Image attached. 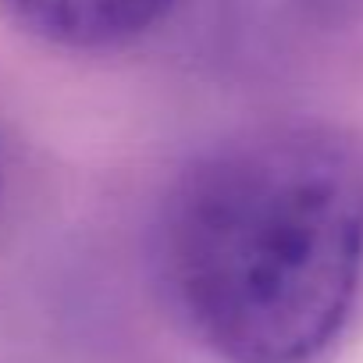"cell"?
I'll return each mask as SVG.
<instances>
[{"label":"cell","mask_w":363,"mask_h":363,"mask_svg":"<svg viewBox=\"0 0 363 363\" xmlns=\"http://www.w3.org/2000/svg\"><path fill=\"white\" fill-rule=\"evenodd\" d=\"M157 264L189 331L228 363H306L363 274V150L331 125H267L174 182Z\"/></svg>","instance_id":"obj_1"},{"label":"cell","mask_w":363,"mask_h":363,"mask_svg":"<svg viewBox=\"0 0 363 363\" xmlns=\"http://www.w3.org/2000/svg\"><path fill=\"white\" fill-rule=\"evenodd\" d=\"M36 40L65 50H114L146 36L174 0H0Z\"/></svg>","instance_id":"obj_2"}]
</instances>
